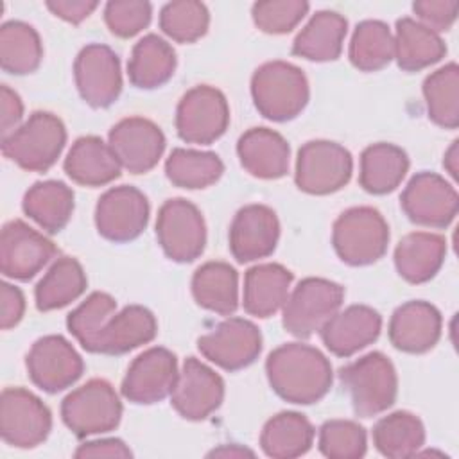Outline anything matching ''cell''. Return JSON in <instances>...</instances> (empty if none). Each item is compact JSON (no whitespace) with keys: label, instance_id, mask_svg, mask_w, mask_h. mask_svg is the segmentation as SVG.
<instances>
[{"label":"cell","instance_id":"cell-8","mask_svg":"<svg viewBox=\"0 0 459 459\" xmlns=\"http://www.w3.org/2000/svg\"><path fill=\"white\" fill-rule=\"evenodd\" d=\"M353 160L348 149L328 140H312L301 145L296 160V185L301 192L326 195L348 185Z\"/></svg>","mask_w":459,"mask_h":459},{"label":"cell","instance_id":"cell-48","mask_svg":"<svg viewBox=\"0 0 459 459\" xmlns=\"http://www.w3.org/2000/svg\"><path fill=\"white\" fill-rule=\"evenodd\" d=\"M25 312V298L23 292L4 281L0 285V326L2 330H9L16 326Z\"/></svg>","mask_w":459,"mask_h":459},{"label":"cell","instance_id":"cell-45","mask_svg":"<svg viewBox=\"0 0 459 459\" xmlns=\"http://www.w3.org/2000/svg\"><path fill=\"white\" fill-rule=\"evenodd\" d=\"M308 4L303 0H267L253 5L255 25L267 34L290 32L308 13Z\"/></svg>","mask_w":459,"mask_h":459},{"label":"cell","instance_id":"cell-46","mask_svg":"<svg viewBox=\"0 0 459 459\" xmlns=\"http://www.w3.org/2000/svg\"><path fill=\"white\" fill-rule=\"evenodd\" d=\"M152 5L142 0H115L108 2L104 20L111 34L118 38H131L145 29L151 22Z\"/></svg>","mask_w":459,"mask_h":459},{"label":"cell","instance_id":"cell-4","mask_svg":"<svg viewBox=\"0 0 459 459\" xmlns=\"http://www.w3.org/2000/svg\"><path fill=\"white\" fill-rule=\"evenodd\" d=\"M66 143V129L59 117L34 111L11 136L2 140V152L30 172L48 170Z\"/></svg>","mask_w":459,"mask_h":459},{"label":"cell","instance_id":"cell-43","mask_svg":"<svg viewBox=\"0 0 459 459\" xmlns=\"http://www.w3.org/2000/svg\"><path fill=\"white\" fill-rule=\"evenodd\" d=\"M117 301L106 292H91L75 310L68 314L66 326L77 342L86 350L93 351L95 341L106 325V321L115 314Z\"/></svg>","mask_w":459,"mask_h":459},{"label":"cell","instance_id":"cell-33","mask_svg":"<svg viewBox=\"0 0 459 459\" xmlns=\"http://www.w3.org/2000/svg\"><path fill=\"white\" fill-rule=\"evenodd\" d=\"M176 70V52L160 36L147 34L134 47L127 63L133 86L152 90L165 84Z\"/></svg>","mask_w":459,"mask_h":459},{"label":"cell","instance_id":"cell-49","mask_svg":"<svg viewBox=\"0 0 459 459\" xmlns=\"http://www.w3.org/2000/svg\"><path fill=\"white\" fill-rule=\"evenodd\" d=\"M0 113H2V140H4L20 127V120L23 117V102L20 95L5 84H2L0 88Z\"/></svg>","mask_w":459,"mask_h":459},{"label":"cell","instance_id":"cell-10","mask_svg":"<svg viewBox=\"0 0 459 459\" xmlns=\"http://www.w3.org/2000/svg\"><path fill=\"white\" fill-rule=\"evenodd\" d=\"M156 237L170 260L179 264L192 262L201 256L206 244L203 213L183 197L169 199L158 212Z\"/></svg>","mask_w":459,"mask_h":459},{"label":"cell","instance_id":"cell-34","mask_svg":"<svg viewBox=\"0 0 459 459\" xmlns=\"http://www.w3.org/2000/svg\"><path fill=\"white\" fill-rule=\"evenodd\" d=\"M314 441L312 423L299 412L285 411L273 416L262 429L260 446L274 459H292L307 454Z\"/></svg>","mask_w":459,"mask_h":459},{"label":"cell","instance_id":"cell-6","mask_svg":"<svg viewBox=\"0 0 459 459\" xmlns=\"http://www.w3.org/2000/svg\"><path fill=\"white\" fill-rule=\"evenodd\" d=\"M61 418L77 437L104 434L118 427L122 403L108 380L91 378L66 394Z\"/></svg>","mask_w":459,"mask_h":459},{"label":"cell","instance_id":"cell-5","mask_svg":"<svg viewBox=\"0 0 459 459\" xmlns=\"http://www.w3.org/2000/svg\"><path fill=\"white\" fill-rule=\"evenodd\" d=\"M389 226L371 206H355L342 212L333 222L332 244L337 256L348 265H369L387 249Z\"/></svg>","mask_w":459,"mask_h":459},{"label":"cell","instance_id":"cell-9","mask_svg":"<svg viewBox=\"0 0 459 459\" xmlns=\"http://www.w3.org/2000/svg\"><path fill=\"white\" fill-rule=\"evenodd\" d=\"M230 124V106L222 91L213 86L188 90L176 109V131L186 143L210 145L224 134Z\"/></svg>","mask_w":459,"mask_h":459},{"label":"cell","instance_id":"cell-12","mask_svg":"<svg viewBox=\"0 0 459 459\" xmlns=\"http://www.w3.org/2000/svg\"><path fill=\"white\" fill-rule=\"evenodd\" d=\"M400 204L414 224L446 228L457 215L459 197L455 188L436 172H418L402 192Z\"/></svg>","mask_w":459,"mask_h":459},{"label":"cell","instance_id":"cell-51","mask_svg":"<svg viewBox=\"0 0 459 459\" xmlns=\"http://www.w3.org/2000/svg\"><path fill=\"white\" fill-rule=\"evenodd\" d=\"M74 455L75 457H131L133 452L124 441L111 437V439L88 441L81 445Z\"/></svg>","mask_w":459,"mask_h":459},{"label":"cell","instance_id":"cell-17","mask_svg":"<svg viewBox=\"0 0 459 459\" xmlns=\"http://www.w3.org/2000/svg\"><path fill=\"white\" fill-rule=\"evenodd\" d=\"M149 221V201L134 186H115L104 192L95 208L99 235L111 242H129L140 237Z\"/></svg>","mask_w":459,"mask_h":459},{"label":"cell","instance_id":"cell-53","mask_svg":"<svg viewBox=\"0 0 459 459\" xmlns=\"http://www.w3.org/2000/svg\"><path fill=\"white\" fill-rule=\"evenodd\" d=\"M221 454H224V455H253V452H249V450H244V448H235V446H230V448H219V450H213L210 455H221Z\"/></svg>","mask_w":459,"mask_h":459},{"label":"cell","instance_id":"cell-40","mask_svg":"<svg viewBox=\"0 0 459 459\" xmlns=\"http://www.w3.org/2000/svg\"><path fill=\"white\" fill-rule=\"evenodd\" d=\"M423 97L429 118L445 129L459 126V68L448 63L423 81Z\"/></svg>","mask_w":459,"mask_h":459},{"label":"cell","instance_id":"cell-42","mask_svg":"<svg viewBox=\"0 0 459 459\" xmlns=\"http://www.w3.org/2000/svg\"><path fill=\"white\" fill-rule=\"evenodd\" d=\"M210 25L204 4L195 0L169 2L160 13V29L178 43H194L203 38Z\"/></svg>","mask_w":459,"mask_h":459},{"label":"cell","instance_id":"cell-31","mask_svg":"<svg viewBox=\"0 0 459 459\" xmlns=\"http://www.w3.org/2000/svg\"><path fill=\"white\" fill-rule=\"evenodd\" d=\"M409 170V158L405 151L393 143H373L362 151L360 156V186L375 195L393 192Z\"/></svg>","mask_w":459,"mask_h":459},{"label":"cell","instance_id":"cell-21","mask_svg":"<svg viewBox=\"0 0 459 459\" xmlns=\"http://www.w3.org/2000/svg\"><path fill=\"white\" fill-rule=\"evenodd\" d=\"M280 222L265 204L240 208L230 228V251L237 262H255L269 256L278 244Z\"/></svg>","mask_w":459,"mask_h":459},{"label":"cell","instance_id":"cell-11","mask_svg":"<svg viewBox=\"0 0 459 459\" xmlns=\"http://www.w3.org/2000/svg\"><path fill=\"white\" fill-rule=\"evenodd\" d=\"M52 429L48 407L23 387H5L0 396V434L16 448L41 445Z\"/></svg>","mask_w":459,"mask_h":459},{"label":"cell","instance_id":"cell-44","mask_svg":"<svg viewBox=\"0 0 459 459\" xmlns=\"http://www.w3.org/2000/svg\"><path fill=\"white\" fill-rule=\"evenodd\" d=\"M319 450L330 459H359L366 454V430L351 420H330L319 429Z\"/></svg>","mask_w":459,"mask_h":459},{"label":"cell","instance_id":"cell-26","mask_svg":"<svg viewBox=\"0 0 459 459\" xmlns=\"http://www.w3.org/2000/svg\"><path fill=\"white\" fill-rule=\"evenodd\" d=\"M66 176L82 186H102L120 176L122 165L118 163L109 143L99 136H81L74 142L65 158Z\"/></svg>","mask_w":459,"mask_h":459},{"label":"cell","instance_id":"cell-47","mask_svg":"<svg viewBox=\"0 0 459 459\" xmlns=\"http://www.w3.org/2000/svg\"><path fill=\"white\" fill-rule=\"evenodd\" d=\"M412 11L420 18V23L434 32L448 30L459 11L457 0H420L412 4Z\"/></svg>","mask_w":459,"mask_h":459},{"label":"cell","instance_id":"cell-14","mask_svg":"<svg viewBox=\"0 0 459 459\" xmlns=\"http://www.w3.org/2000/svg\"><path fill=\"white\" fill-rule=\"evenodd\" d=\"M25 366L32 384L47 393H59L70 387L84 371L81 355L61 335L38 339L27 353Z\"/></svg>","mask_w":459,"mask_h":459},{"label":"cell","instance_id":"cell-30","mask_svg":"<svg viewBox=\"0 0 459 459\" xmlns=\"http://www.w3.org/2000/svg\"><path fill=\"white\" fill-rule=\"evenodd\" d=\"M394 57L402 70L418 72L443 59L446 45L441 36L412 18H400L394 34Z\"/></svg>","mask_w":459,"mask_h":459},{"label":"cell","instance_id":"cell-2","mask_svg":"<svg viewBox=\"0 0 459 459\" xmlns=\"http://www.w3.org/2000/svg\"><path fill=\"white\" fill-rule=\"evenodd\" d=\"M251 95L262 117L273 122H287L303 111L310 91L301 68L287 61H269L255 70Z\"/></svg>","mask_w":459,"mask_h":459},{"label":"cell","instance_id":"cell-22","mask_svg":"<svg viewBox=\"0 0 459 459\" xmlns=\"http://www.w3.org/2000/svg\"><path fill=\"white\" fill-rule=\"evenodd\" d=\"M439 310L421 299L400 305L389 321L391 344L405 353H425L436 346L441 337Z\"/></svg>","mask_w":459,"mask_h":459},{"label":"cell","instance_id":"cell-25","mask_svg":"<svg viewBox=\"0 0 459 459\" xmlns=\"http://www.w3.org/2000/svg\"><path fill=\"white\" fill-rule=\"evenodd\" d=\"M240 165L255 178L278 179L289 172L287 140L269 127H251L237 143Z\"/></svg>","mask_w":459,"mask_h":459},{"label":"cell","instance_id":"cell-52","mask_svg":"<svg viewBox=\"0 0 459 459\" xmlns=\"http://www.w3.org/2000/svg\"><path fill=\"white\" fill-rule=\"evenodd\" d=\"M457 140H454L452 142V145L448 147V151L445 152V160H443V165H445V169L448 170V174L452 176V178H457V158H459V151H457Z\"/></svg>","mask_w":459,"mask_h":459},{"label":"cell","instance_id":"cell-7","mask_svg":"<svg viewBox=\"0 0 459 459\" xmlns=\"http://www.w3.org/2000/svg\"><path fill=\"white\" fill-rule=\"evenodd\" d=\"M344 299V289L325 278H305L283 305V328L299 339L319 332Z\"/></svg>","mask_w":459,"mask_h":459},{"label":"cell","instance_id":"cell-27","mask_svg":"<svg viewBox=\"0 0 459 459\" xmlns=\"http://www.w3.org/2000/svg\"><path fill=\"white\" fill-rule=\"evenodd\" d=\"M446 240L437 233L414 231L405 235L394 249L398 274L409 283H425L441 269Z\"/></svg>","mask_w":459,"mask_h":459},{"label":"cell","instance_id":"cell-35","mask_svg":"<svg viewBox=\"0 0 459 459\" xmlns=\"http://www.w3.org/2000/svg\"><path fill=\"white\" fill-rule=\"evenodd\" d=\"M23 212L48 233L61 231L74 212V192L63 181L34 183L23 195Z\"/></svg>","mask_w":459,"mask_h":459},{"label":"cell","instance_id":"cell-39","mask_svg":"<svg viewBox=\"0 0 459 459\" xmlns=\"http://www.w3.org/2000/svg\"><path fill=\"white\" fill-rule=\"evenodd\" d=\"M224 172V163L215 152L174 149L165 161L169 181L179 188L197 190L219 181Z\"/></svg>","mask_w":459,"mask_h":459},{"label":"cell","instance_id":"cell-50","mask_svg":"<svg viewBox=\"0 0 459 459\" xmlns=\"http://www.w3.org/2000/svg\"><path fill=\"white\" fill-rule=\"evenodd\" d=\"M99 2L91 0H48L47 7L61 20L68 23H81L84 18H88L95 9Z\"/></svg>","mask_w":459,"mask_h":459},{"label":"cell","instance_id":"cell-13","mask_svg":"<svg viewBox=\"0 0 459 459\" xmlns=\"http://www.w3.org/2000/svg\"><path fill=\"white\" fill-rule=\"evenodd\" d=\"M204 359L226 371H238L253 364L262 351V335L255 323L230 317L197 339Z\"/></svg>","mask_w":459,"mask_h":459},{"label":"cell","instance_id":"cell-18","mask_svg":"<svg viewBox=\"0 0 459 459\" xmlns=\"http://www.w3.org/2000/svg\"><path fill=\"white\" fill-rule=\"evenodd\" d=\"M178 373V359L170 350L149 348L131 362L122 380V394L140 405L161 402L172 393Z\"/></svg>","mask_w":459,"mask_h":459},{"label":"cell","instance_id":"cell-38","mask_svg":"<svg viewBox=\"0 0 459 459\" xmlns=\"http://www.w3.org/2000/svg\"><path fill=\"white\" fill-rule=\"evenodd\" d=\"M43 57L36 29L25 22H7L0 27V66L13 75L34 72Z\"/></svg>","mask_w":459,"mask_h":459},{"label":"cell","instance_id":"cell-24","mask_svg":"<svg viewBox=\"0 0 459 459\" xmlns=\"http://www.w3.org/2000/svg\"><path fill=\"white\" fill-rule=\"evenodd\" d=\"M156 332L158 323L154 314L142 305H129L106 321L91 353L122 355L151 342Z\"/></svg>","mask_w":459,"mask_h":459},{"label":"cell","instance_id":"cell-36","mask_svg":"<svg viewBox=\"0 0 459 459\" xmlns=\"http://www.w3.org/2000/svg\"><path fill=\"white\" fill-rule=\"evenodd\" d=\"M86 285L88 280L82 265L72 256H59L36 285V307L41 312L63 308L75 301Z\"/></svg>","mask_w":459,"mask_h":459},{"label":"cell","instance_id":"cell-20","mask_svg":"<svg viewBox=\"0 0 459 459\" xmlns=\"http://www.w3.org/2000/svg\"><path fill=\"white\" fill-rule=\"evenodd\" d=\"M224 398V382L212 368L188 357L178 373L176 385L170 393V403L176 412L192 421L208 418L217 411Z\"/></svg>","mask_w":459,"mask_h":459},{"label":"cell","instance_id":"cell-23","mask_svg":"<svg viewBox=\"0 0 459 459\" xmlns=\"http://www.w3.org/2000/svg\"><path fill=\"white\" fill-rule=\"evenodd\" d=\"M382 330L380 314L368 305H351L330 317L319 330L325 346L337 357H351L375 342Z\"/></svg>","mask_w":459,"mask_h":459},{"label":"cell","instance_id":"cell-37","mask_svg":"<svg viewBox=\"0 0 459 459\" xmlns=\"http://www.w3.org/2000/svg\"><path fill=\"white\" fill-rule=\"evenodd\" d=\"M425 443V427L421 420L407 411L391 412L373 427V445L393 459L416 455Z\"/></svg>","mask_w":459,"mask_h":459},{"label":"cell","instance_id":"cell-15","mask_svg":"<svg viewBox=\"0 0 459 459\" xmlns=\"http://www.w3.org/2000/svg\"><path fill=\"white\" fill-rule=\"evenodd\" d=\"M74 77L79 95L91 108L111 106L122 91L118 56L100 43H90L77 54Z\"/></svg>","mask_w":459,"mask_h":459},{"label":"cell","instance_id":"cell-28","mask_svg":"<svg viewBox=\"0 0 459 459\" xmlns=\"http://www.w3.org/2000/svg\"><path fill=\"white\" fill-rule=\"evenodd\" d=\"M292 273L280 264H260L244 276V310L255 317L274 316L289 298Z\"/></svg>","mask_w":459,"mask_h":459},{"label":"cell","instance_id":"cell-32","mask_svg":"<svg viewBox=\"0 0 459 459\" xmlns=\"http://www.w3.org/2000/svg\"><path fill=\"white\" fill-rule=\"evenodd\" d=\"M192 294L199 307L230 316L238 307V274L226 262H206L192 276Z\"/></svg>","mask_w":459,"mask_h":459},{"label":"cell","instance_id":"cell-29","mask_svg":"<svg viewBox=\"0 0 459 459\" xmlns=\"http://www.w3.org/2000/svg\"><path fill=\"white\" fill-rule=\"evenodd\" d=\"M348 22L335 11H319L292 43V54L308 61H333L341 56Z\"/></svg>","mask_w":459,"mask_h":459},{"label":"cell","instance_id":"cell-3","mask_svg":"<svg viewBox=\"0 0 459 459\" xmlns=\"http://www.w3.org/2000/svg\"><path fill=\"white\" fill-rule=\"evenodd\" d=\"M339 378L350 394L355 414L360 418L377 416L396 400V369L380 351H371L350 362L339 371Z\"/></svg>","mask_w":459,"mask_h":459},{"label":"cell","instance_id":"cell-16","mask_svg":"<svg viewBox=\"0 0 459 459\" xmlns=\"http://www.w3.org/2000/svg\"><path fill=\"white\" fill-rule=\"evenodd\" d=\"M52 240L27 226L23 221H9L0 235V271L13 280H30L54 256Z\"/></svg>","mask_w":459,"mask_h":459},{"label":"cell","instance_id":"cell-1","mask_svg":"<svg viewBox=\"0 0 459 459\" xmlns=\"http://www.w3.org/2000/svg\"><path fill=\"white\" fill-rule=\"evenodd\" d=\"M273 391L290 403L310 405L332 387V366L314 346L287 342L273 350L265 360Z\"/></svg>","mask_w":459,"mask_h":459},{"label":"cell","instance_id":"cell-41","mask_svg":"<svg viewBox=\"0 0 459 459\" xmlns=\"http://www.w3.org/2000/svg\"><path fill=\"white\" fill-rule=\"evenodd\" d=\"M350 61L362 72H377L394 57V39L389 27L378 20L360 22L351 36Z\"/></svg>","mask_w":459,"mask_h":459},{"label":"cell","instance_id":"cell-19","mask_svg":"<svg viewBox=\"0 0 459 459\" xmlns=\"http://www.w3.org/2000/svg\"><path fill=\"white\" fill-rule=\"evenodd\" d=\"M108 140L118 163L131 174H145L154 169L165 151L161 129L143 117L120 120L111 127Z\"/></svg>","mask_w":459,"mask_h":459}]
</instances>
